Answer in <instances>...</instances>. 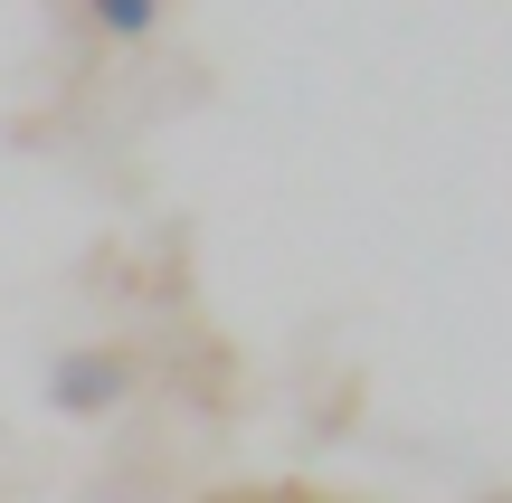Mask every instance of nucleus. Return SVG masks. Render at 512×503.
Returning a JSON list of instances; mask_svg holds the SVG:
<instances>
[{
    "label": "nucleus",
    "mask_w": 512,
    "mask_h": 503,
    "mask_svg": "<svg viewBox=\"0 0 512 503\" xmlns=\"http://www.w3.org/2000/svg\"><path fill=\"white\" fill-rule=\"evenodd\" d=\"M124 390H133V361H124V352H57V361H48V399H57L67 418L124 409Z\"/></svg>",
    "instance_id": "f257e3e1"
},
{
    "label": "nucleus",
    "mask_w": 512,
    "mask_h": 503,
    "mask_svg": "<svg viewBox=\"0 0 512 503\" xmlns=\"http://www.w3.org/2000/svg\"><path fill=\"white\" fill-rule=\"evenodd\" d=\"M76 10H86L105 38H152L162 29V0H76Z\"/></svg>",
    "instance_id": "f03ea898"
}]
</instances>
